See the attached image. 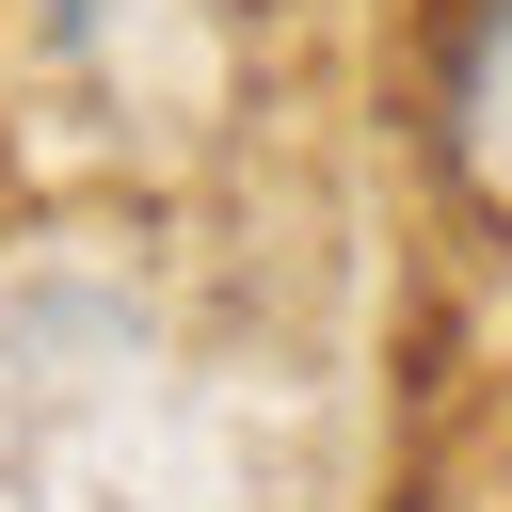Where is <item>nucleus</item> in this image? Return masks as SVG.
I'll return each instance as SVG.
<instances>
[]
</instances>
